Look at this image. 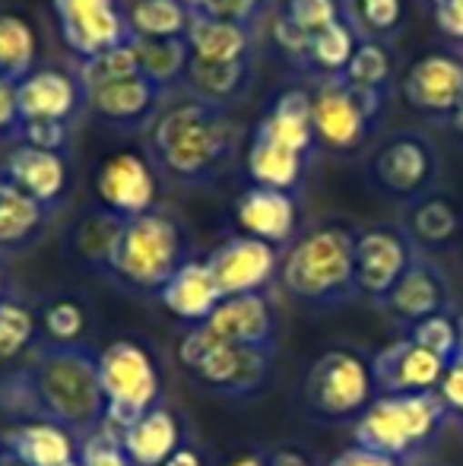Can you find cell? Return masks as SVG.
Masks as SVG:
<instances>
[{
	"label": "cell",
	"mask_w": 463,
	"mask_h": 466,
	"mask_svg": "<svg viewBox=\"0 0 463 466\" xmlns=\"http://www.w3.org/2000/svg\"><path fill=\"white\" fill-rule=\"evenodd\" d=\"M330 466H400L397 457H388V454H377V451L371 448H362V444H356V448L343 451L340 457H337Z\"/></svg>",
	"instance_id": "50"
},
{
	"label": "cell",
	"mask_w": 463,
	"mask_h": 466,
	"mask_svg": "<svg viewBox=\"0 0 463 466\" xmlns=\"http://www.w3.org/2000/svg\"><path fill=\"white\" fill-rule=\"evenodd\" d=\"M166 466H206V461H204V454H200L194 444H181L178 451H175L172 457H168V463Z\"/></svg>",
	"instance_id": "52"
},
{
	"label": "cell",
	"mask_w": 463,
	"mask_h": 466,
	"mask_svg": "<svg viewBox=\"0 0 463 466\" xmlns=\"http://www.w3.org/2000/svg\"><path fill=\"white\" fill-rule=\"evenodd\" d=\"M238 149V127L229 108L181 98L159 111L149 130V162L185 187L213 185Z\"/></svg>",
	"instance_id": "1"
},
{
	"label": "cell",
	"mask_w": 463,
	"mask_h": 466,
	"mask_svg": "<svg viewBox=\"0 0 463 466\" xmlns=\"http://www.w3.org/2000/svg\"><path fill=\"white\" fill-rule=\"evenodd\" d=\"M416 245L409 235L397 226H371L362 228L356 238V286L358 295L375 301H388L394 286L407 277L413 267Z\"/></svg>",
	"instance_id": "13"
},
{
	"label": "cell",
	"mask_w": 463,
	"mask_h": 466,
	"mask_svg": "<svg viewBox=\"0 0 463 466\" xmlns=\"http://www.w3.org/2000/svg\"><path fill=\"white\" fill-rule=\"evenodd\" d=\"M19 124H23V115H19V102H16V83L0 80V137L16 140Z\"/></svg>",
	"instance_id": "47"
},
{
	"label": "cell",
	"mask_w": 463,
	"mask_h": 466,
	"mask_svg": "<svg viewBox=\"0 0 463 466\" xmlns=\"http://www.w3.org/2000/svg\"><path fill=\"white\" fill-rule=\"evenodd\" d=\"M96 194H99L102 209L121 216V219L153 213L156 197H159L156 166L140 153L108 156L96 172Z\"/></svg>",
	"instance_id": "14"
},
{
	"label": "cell",
	"mask_w": 463,
	"mask_h": 466,
	"mask_svg": "<svg viewBox=\"0 0 463 466\" xmlns=\"http://www.w3.org/2000/svg\"><path fill=\"white\" fill-rule=\"evenodd\" d=\"M134 48L143 76L156 86L172 89L175 83H185L191 64V48L185 38H134Z\"/></svg>",
	"instance_id": "33"
},
{
	"label": "cell",
	"mask_w": 463,
	"mask_h": 466,
	"mask_svg": "<svg viewBox=\"0 0 463 466\" xmlns=\"http://www.w3.org/2000/svg\"><path fill=\"white\" fill-rule=\"evenodd\" d=\"M384 305L397 320L413 327L426 318H435V314H448V308H451V282H448L445 270L435 260L416 258L407 277L397 282Z\"/></svg>",
	"instance_id": "20"
},
{
	"label": "cell",
	"mask_w": 463,
	"mask_h": 466,
	"mask_svg": "<svg viewBox=\"0 0 463 466\" xmlns=\"http://www.w3.org/2000/svg\"><path fill=\"white\" fill-rule=\"evenodd\" d=\"M435 23L454 42H463V0H435Z\"/></svg>",
	"instance_id": "48"
},
{
	"label": "cell",
	"mask_w": 463,
	"mask_h": 466,
	"mask_svg": "<svg viewBox=\"0 0 463 466\" xmlns=\"http://www.w3.org/2000/svg\"><path fill=\"white\" fill-rule=\"evenodd\" d=\"M308 166H311L308 156L296 153V149L283 147L277 140H267L260 134H251V143H247V153H245V168L251 185L298 194Z\"/></svg>",
	"instance_id": "28"
},
{
	"label": "cell",
	"mask_w": 463,
	"mask_h": 466,
	"mask_svg": "<svg viewBox=\"0 0 463 466\" xmlns=\"http://www.w3.org/2000/svg\"><path fill=\"white\" fill-rule=\"evenodd\" d=\"M448 412L438 393H381L356 422V444L403 461L432 441Z\"/></svg>",
	"instance_id": "7"
},
{
	"label": "cell",
	"mask_w": 463,
	"mask_h": 466,
	"mask_svg": "<svg viewBox=\"0 0 463 466\" xmlns=\"http://www.w3.org/2000/svg\"><path fill=\"white\" fill-rule=\"evenodd\" d=\"M67 466H80V461H74V463H67Z\"/></svg>",
	"instance_id": "60"
},
{
	"label": "cell",
	"mask_w": 463,
	"mask_h": 466,
	"mask_svg": "<svg viewBox=\"0 0 463 466\" xmlns=\"http://www.w3.org/2000/svg\"><path fill=\"white\" fill-rule=\"evenodd\" d=\"M267 466H315V463H311V457L305 454V451L279 448V451H273V454L267 457Z\"/></svg>",
	"instance_id": "51"
},
{
	"label": "cell",
	"mask_w": 463,
	"mask_h": 466,
	"mask_svg": "<svg viewBox=\"0 0 463 466\" xmlns=\"http://www.w3.org/2000/svg\"><path fill=\"white\" fill-rule=\"evenodd\" d=\"M400 93L413 111L445 124L463 102V55L451 48L419 55L403 70Z\"/></svg>",
	"instance_id": "12"
},
{
	"label": "cell",
	"mask_w": 463,
	"mask_h": 466,
	"mask_svg": "<svg viewBox=\"0 0 463 466\" xmlns=\"http://www.w3.org/2000/svg\"><path fill=\"white\" fill-rule=\"evenodd\" d=\"M254 80V57L247 61H232V64H206L191 57L185 74L187 93L200 102L219 105V108H229L232 102L245 98Z\"/></svg>",
	"instance_id": "30"
},
{
	"label": "cell",
	"mask_w": 463,
	"mask_h": 466,
	"mask_svg": "<svg viewBox=\"0 0 463 466\" xmlns=\"http://www.w3.org/2000/svg\"><path fill=\"white\" fill-rule=\"evenodd\" d=\"M0 172H4V178L10 181L13 187L29 194L32 200H38L48 213H55V209L61 207L64 194H67V185H70L67 159H64L61 153L25 147V143H16V147L6 153Z\"/></svg>",
	"instance_id": "18"
},
{
	"label": "cell",
	"mask_w": 463,
	"mask_h": 466,
	"mask_svg": "<svg viewBox=\"0 0 463 466\" xmlns=\"http://www.w3.org/2000/svg\"><path fill=\"white\" fill-rule=\"evenodd\" d=\"M23 365L35 390L42 422L61 425L80 441L106 429L99 350L93 343H55L42 333Z\"/></svg>",
	"instance_id": "2"
},
{
	"label": "cell",
	"mask_w": 463,
	"mask_h": 466,
	"mask_svg": "<svg viewBox=\"0 0 463 466\" xmlns=\"http://www.w3.org/2000/svg\"><path fill=\"white\" fill-rule=\"evenodd\" d=\"M226 466H267V457L264 454H241L235 457V461H229Z\"/></svg>",
	"instance_id": "54"
},
{
	"label": "cell",
	"mask_w": 463,
	"mask_h": 466,
	"mask_svg": "<svg viewBox=\"0 0 463 466\" xmlns=\"http://www.w3.org/2000/svg\"><path fill=\"white\" fill-rule=\"evenodd\" d=\"M403 232L409 235L416 248L445 251V248L458 245L463 238V209L448 194L432 190V194L407 203Z\"/></svg>",
	"instance_id": "26"
},
{
	"label": "cell",
	"mask_w": 463,
	"mask_h": 466,
	"mask_svg": "<svg viewBox=\"0 0 463 466\" xmlns=\"http://www.w3.org/2000/svg\"><path fill=\"white\" fill-rule=\"evenodd\" d=\"M51 10L64 45L80 61L136 38L130 16L121 10V0H51Z\"/></svg>",
	"instance_id": "11"
},
{
	"label": "cell",
	"mask_w": 463,
	"mask_h": 466,
	"mask_svg": "<svg viewBox=\"0 0 463 466\" xmlns=\"http://www.w3.org/2000/svg\"><path fill=\"white\" fill-rule=\"evenodd\" d=\"M86 327H89L86 308L70 299L51 301L42 311V333L48 339H55V343H80Z\"/></svg>",
	"instance_id": "43"
},
{
	"label": "cell",
	"mask_w": 463,
	"mask_h": 466,
	"mask_svg": "<svg viewBox=\"0 0 463 466\" xmlns=\"http://www.w3.org/2000/svg\"><path fill=\"white\" fill-rule=\"evenodd\" d=\"M343 76L358 89L390 96V86H394V76H397V57H394V51H390V42L362 38V45L356 48V55H352Z\"/></svg>",
	"instance_id": "37"
},
{
	"label": "cell",
	"mask_w": 463,
	"mask_h": 466,
	"mask_svg": "<svg viewBox=\"0 0 463 466\" xmlns=\"http://www.w3.org/2000/svg\"><path fill=\"white\" fill-rule=\"evenodd\" d=\"M352 10L368 38L390 42L407 23V0H352Z\"/></svg>",
	"instance_id": "41"
},
{
	"label": "cell",
	"mask_w": 463,
	"mask_h": 466,
	"mask_svg": "<svg viewBox=\"0 0 463 466\" xmlns=\"http://www.w3.org/2000/svg\"><path fill=\"white\" fill-rule=\"evenodd\" d=\"M454 318H458V339H460V359H463V311H458Z\"/></svg>",
	"instance_id": "55"
},
{
	"label": "cell",
	"mask_w": 463,
	"mask_h": 466,
	"mask_svg": "<svg viewBox=\"0 0 463 466\" xmlns=\"http://www.w3.org/2000/svg\"><path fill=\"white\" fill-rule=\"evenodd\" d=\"M42 339V320L29 305L6 295L0 301V362H16L29 356Z\"/></svg>",
	"instance_id": "39"
},
{
	"label": "cell",
	"mask_w": 463,
	"mask_h": 466,
	"mask_svg": "<svg viewBox=\"0 0 463 466\" xmlns=\"http://www.w3.org/2000/svg\"><path fill=\"white\" fill-rule=\"evenodd\" d=\"M362 38H368V35H365L362 25H358L356 10H352V0H349L340 23H334L330 29H324L321 35L311 38V48H308V57H305L302 70H311L315 80L317 76L347 74L352 55H356V48L362 45Z\"/></svg>",
	"instance_id": "31"
},
{
	"label": "cell",
	"mask_w": 463,
	"mask_h": 466,
	"mask_svg": "<svg viewBox=\"0 0 463 466\" xmlns=\"http://www.w3.org/2000/svg\"><path fill=\"white\" fill-rule=\"evenodd\" d=\"M6 299V270H4V264H0V301Z\"/></svg>",
	"instance_id": "56"
},
{
	"label": "cell",
	"mask_w": 463,
	"mask_h": 466,
	"mask_svg": "<svg viewBox=\"0 0 463 466\" xmlns=\"http://www.w3.org/2000/svg\"><path fill=\"white\" fill-rule=\"evenodd\" d=\"M428 4H435V0H428Z\"/></svg>",
	"instance_id": "61"
},
{
	"label": "cell",
	"mask_w": 463,
	"mask_h": 466,
	"mask_svg": "<svg viewBox=\"0 0 463 466\" xmlns=\"http://www.w3.org/2000/svg\"><path fill=\"white\" fill-rule=\"evenodd\" d=\"M121 444L134 466H166L168 457L185 444V429H181L178 412L168 403L156 406L140 422L121 431Z\"/></svg>",
	"instance_id": "27"
},
{
	"label": "cell",
	"mask_w": 463,
	"mask_h": 466,
	"mask_svg": "<svg viewBox=\"0 0 463 466\" xmlns=\"http://www.w3.org/2000/svg\"><path fill=\"white\" fill-rule=\"evenodd\" d=\"M223 343L257 346V350H277V311L264 292L232 295L223 299L213 318L206 320Z\"/></svg>",
	"instance_id": "19"
},
{
	"label": "cell",
	"mask_w": 463,
	"mask_h": 466,
	"mask_svg": "<svg viewBox=\"0 0 463 466\" xmlns=\"http://www.w3.org/2000/svg\"><path fill=\"white\" fill-rule=\"evenodd\" d=\"M377 397L381 393H438V384L448 371V362L419 346L416 339L403 337L384 346L371 359Z\"/></svg>",
	"instance_id": "16"
},
{
	"label": "cell",
	"mask_w": 463,
	"mask_h": 466,
	"mask_svg": "<svg viewBox=\"0 0 463 466\" xmlns=\"http://www.w3.org/2000/svg\"><path fill=\"white\" fill-rule=\"evenodd\" d=\"M356 238L347 222H321L298 235L279 267L286 292L308 305H340L358 295Z\"/></svg>",
	"instance_id": "3"
},
{
	"label": "cell",
	"mask_w": 463,
	"mask_h": 466,
	"mask_svg": "<svg viewBox=\"0 0 463 466\" xmlns=\"http://www.w3.org/2000/svg\"><path fill=\"white\" fill-rule=\"evenodd\" d=\"M16 143L64 156V149L70 143V121H23L19 124Z\"/></svg>",
	"instance_id": "46"
},
{
	"label": "cell",
	"mask_w": 463,
	"mask_h": 466,
	"mask_svg": "<svg viewBox=\"0 0 463 466\" xmlns=\"http://www.w3.org/2000/svg\"><path fill=\"white\" fill-rule=\"evenodd\" d=\"M438 149L422 130H397L368 156V181L390 200L413 203L432 194L438 181Z\"/></svg>",
	"instance_id": "10"
},
{
	"label": "cell",
	"mask_w": 463,
	"mask_h": 466,
	"mask_svg": "<svg viewBox=\"0 0 463 466\" xmlns=\"http://www.w3.org/2000/svg\"><path fill=\"white\" fill-rule=\"evenodd\" d=\"M273 352L257 346L223 343L206 324L187 327L178 339V362L204 390L223 400H251L273 374Z\"/></svg>",
	"instance_id": "5"
},
{
	"label": "cell",
	"mask_w": 463,
	"mask_h": 466,
	"mask_svg": "<svg viewBox=\"0 0 463 466\" xmlns=\"http://www.w3.org/2000/svg\"><path fill=\"white\" fill-rule=\"evenodd\" d=\"M6 185H10V181H6V178H4V172H0V190H4Z\"/></svg>",
	"instance_id": "58"
},
{
	"label": "cell",
	"mask_w": 463,
	"mask_h": 466,
	"mask_svg": "<svg viewBox=\"0 0 463 466\" xmlns=\"http://www.w3.org/2000/svg\"><path fill=\"white\" fill-rule=\"evenodd\" d=\"M99 380L106 397V425L117 435L166 403L162 369L153 350L134 337H121L99 350Z\"/></svg>",
	"instance_id": "6"
},
{
	"label": "cell",
	"mask_w": 463,
	"mask_h": 466,
	"mask_svg": "<svg viewBox=\"0 0 463 466\" xmlns=\"http://www.w3.org/2000/svg\"><path fill=\"white\" fill-rule=\"evenodd\" d=\"M438 397L445 400L448 410L463 416V359L448 365L445 378H441V384H438Z\"/></svg>",
	"instance_id": "49"
},
{
	"label": "cell",
	"mask_w": 463,
	"mask_h": 466,
	"mask_svg": "<svg viewBox=\"0 0 463 466\" xmlns=\"http://www.w3.org/2000/svg\"><path fill=\"white\" fill-rule=\"evenodd\" d=\"M16 102L23 121H70L86 98H83V89L74 74H64L55 67H35L16 86Z\"/></svg>",
	"instance_id": "21"
},
{
	"label": "cell",
	"mask_w": 463,
	"mask_h": 466,
	"mask_svg": "<svg viewBox=\"0 0 463 466\" xmlns=\"http://www.w3.org/2000/svg\"><path fill=\"white\" fill-rule=\"evenodd\" d=\"M127 16L136 38H185L194 13L185 0H136Z\"/></svg>",
	"instance_id": "36"
},
{
	"label": "cell",
	"mask_w": 463,
	"mask_h": 466,
	"mask_svg": "<svg viewBox=\"0 0 463 466\" xmlns=\"http://www.w3.org/2000/svg\"><path fill=\"white\" fill-rule=\"evenodd\" d=\"M349 0H283L279 16L289 25H296L305 38L321 35L334 23H340Z\"/></svg>",
	"instance_id": "40"
},
{
	"label": "cell",
	"mask_w": 463,
	"mask_h": 466,
	"mask_svg": "<svg viewBox=\"0 0 463 466\" xmlns=\"http://www.w3.org/2000/svg\"><path fill=\"white\" fill-rule=\"evenodd\" d=\"M76 461H80V466H134L121 444V435L115 429H108V425L102 431H96V435L83 438Z\"/></svg>",
	"instance_id": "45"
},
{
	"label": "cell",
	"mask_w": 463,
	"mask_h": 466,
	"mask_svg": "<svg viewBox=\"0 0 463 466\" xmlns=\"http://www.w3.org/2000/svg\"><path fill=\"white\" fill-rule=\"evenodd\" d=\"M206 267L213 270L226 299H232V295L264 292L279 273L283 260H279V248L251 238V235H232L219 248H213Z\"/></svg>",
	"instance_id": "15"
},
{
	"label": "cell",
	"mask_w": 463,
	"mask_h": 466,
	"mask_svg": "<svg viewBox=\"0 0 463 466\" xmlns=\"http://www.w3.org/2000/svg\"><path fill=\"white\" fill-rule=\"evenodd\" d=\"M388 98L371 89L352 86L347 76H317L311 86L315 102V130L321 149L352 156L375 137L377 121L388 111Z\"/></svg>",
	"instance_id": "8"
},
{
	"label": "cell",
	"mask_w": 463,
	"mask_h": 466,
	"mask_svg": "<svg viewBox=\"0 0 463 466\" xmlns=\"http://www.w3.org/2000/svg\"><path fill=\"white\" fill-rule=\"evenodd\" d=\"M409 339H416L419 346H426L428 352H435L438 359H445L448 365L460 359V339H458V318L454 314H435L419 324L409 327Z\"/></svg>",
	"instance_id": "42"
},
{
	"label": "cell",
	"mask_w": 463,
	"mask_h": 466,
	"mask_svg": "<svg viewBox=\"0 0 463 466\" xmlns=\"http://www.w3.org/2000/svg\"><path fill=\"white\" fill-rule=\"evenodd\" d=\"M143 74L140 61H136V48L134 42L117 45V48H108L96 57H86V61L76 64V83L83 89V98L102 93V89L115 86L121 80H130V76Z\"/></svg>",
	"instance_id": "35"
},
{
	"label": "cell",
	"mask_w": 463,
	"mask_h": 466,
	"mask_svg": "<svg viewBox=\"0 0 463 466\" xmlns=\"http://www.w3.org/2000/svg\"><path fill=\"white\" fill-rule=\"evenodd\" d=\"M168 89L156 86L153 80H146L143 74L121 80L115 86L102 89V93L89 96L86 105L93 108L96 117L117 127H143V124L156 121L159 117V105L166 98Z\"/></svg>",
	"instance_id": "24"
},
{
	"label": "cell",
	"mask_w": 463,
	"mask_h": 466,
	"mask_svg": "<svg viewBox=\"0 0 463 466\" xmlns=\"http://www.w3.org/2000/svg\"><path fill=\"white\" fill-rule=\"evenodd\" d=\"M121 216L108 213V209H99V213H89L76 222L74 235H70V245H74L76 258L86 260L96 273L102 277L108 258H112V248L117 241V232H121Z\"/></svg>",
	"instance_id": "38"
},
{
	"label": "cell",
	"mask_w": 463,
	"mask_h": 466,
	"mask_svg": "<svg viewBox=\"0 0 463 466\" xmlns=\"http://www.w3.org/2000/svg\"><path fill=\"white\" fill-rule=\"evenodd\" d=\"M445 127H448V130H451V134H454V137H458V140L463 143V102H460V108H458V111H454V115H451V117H448V121H445Z\"/></svg>",
	"instance_id": "53"
},
{
	"label": "cell",
	"mask_w": 463,
	"mask_h": 466,
	"mask_svg": "<svg viewBox=\"0 0 463 466\" xmlns=\"http://www.w3.org/2000/svg\"><path fill=\"white\" fill-rule=\"evenodd\" d=\"M48 209L19 187L6 185L0 190V254L4 251H23L42 235Z\"/></svg>",
	"instance_id": "32"
},
{
	"label": "cell",
	"mask_w": 463,
	"mask_h": 466,
	"mask_svg": "<svg viewBox=\"0 0 463 466\" xmlns=\"http://www.w3.org/2000/svg\"><path fill=\"white\" fill-rule=\"evenodd\" d=\"M156 299L166 305V311L172 318L185 320L187 327L206 324L213 318V311L219 308V301L226 299L219 289L213 270L206 267V260H187L172 279L162 286V292Z\"/></svg>",
	"instance_id": "23"
},
{
	"label": "cell",
	"mask_w": 463,
	"mask_h": 466,
	"mask_svg": "<svg viewBox=\"0 0 463 466\" xmlns=\"http://www.w3.org/2000/svg\"><path fill=\"white\" fill-rule=\"evenodd\" d=\"M375 400L377 384L371 362L352 350H327L305 374V406L317 419L358 422Z\"/></svg>",
	"instance_id": "9"
},
{
	"label": "cell",
	"mask_w": 463,
	"mask_h": 466,
	"mask_svg": "<svg viewBox=\"0 0 463 466\" xmlns=\"http://www.w3.org/2000/svg\"><path fill=\"white\" fill-rule=\"evenodd\" d=\"M254 134L267 137V140H277V143H283V147L315 159L321 143H317V130H315L311 89H283V93L273 98L267 115L257 121Z\"/></svg>",
	"instance_id": "22"
},
{
	"label": "cell",
	"mask_w": 463,
	"mask_h": 466,
	"mask_svg": "<svg viewBox=\"0 0 463 466\" xmlns=\"http://www.w3.org/2000/svg\"><path fill=\"white\" fill-rule=\"evenodd\" d=\"M187 238L172 216L143 213L121 222L102 277L134 295H159L162 286L187 264Z\"/></svg>",
	"instance_id": "4"
},
{
	"label": "cell",
	"mask_w": 463,
	"mask_h": 466,
	"mask_svg": "<svg viewBox=\"0 0 463 466\" xmlns=\"http://www.w3.org/2000/svg\"><path fill=\"white\" fill-rule=\"evenodd\" d=\"M185 42L191 48V57L206 64H232L254 57V29L229 23V19L204 16V13L191 16Z\"/></svg>",
	"instance_id": "29"
},
{
	"label": "cell",
	"mask_w": 463,
	"mask_h": 466,
	"mask_svg": "<svg viewBox=\"0 0 463 466\" xmlns=\"http://www.w3.org/2000/svg\"><path fill=\"white\" fill-rule=\"evenodd\" d=\"M4 466H25L23 461H16V457H10V454H6V461H4Z\"/></svg>",
	"instance_id": "57"
},
{
	"label": "cell",
	"mask_w": 463,
	"mask_h": 466,
	"mask_svg": "<svg viewBox=\"0 0 463 466\" xmlns=\"http://www.w3.org/2000/svg\"><path fill=\"white\" fill-rule=\"evenodd\" d=\"M4 461H6V451H4V448H0V466H4Z\"/></svg>",
	"instance_id": "59"
},
{
	"label": "cell",
	"mask_w": 463,
	"mask_h": 466,
	"mask_svg": "<svg viewBox=\"0 0 463 466\" xmlns=\"http://www.w3.org/2000/svg\"><path fill=\"white\" fill-rule=\"evenodd\" d=\"M0 448L25 466H67L80 457V438L55 422H23L0 435Z\"/></svg>",
	"instance_id": "25"
},
{
	"label": "cell",
	"mask_w": 463,
	"mask_h": 466,
	"mask_svg": "<svg viewBox=\"0 0 463 466\" xmlns=\"http://www.w3.org/2000/svg\"><path fill=\"white\" fill-rule=\"evenodd\" d=\"M185 4L191 6V13H204V16L213 19H229V23L254 29V23L267 13L270 0H185Z\"/></svg>",
	"instance_id": "44"
},
{
	"label": "cell",
	"mask_w": 463,
	"mask_h": 466,
	"mask_svg": "<svg viewBox=\"0 0 463 466\" xmlns=\"http://www.w3.org/2000/svg\"><path fill=\"white\" fill-rule=\"evenodd\" d=\"M235 222H238L241 235H251L273 248L292 245L298 238V226H302L298 197L289 190L251 185L235 200Z\"/></svg>",
	"instance_id": "17"
},
{
	"label": "cell",
	"mask_w": 463,
	"mask_h": 466,
	"mask_svg": "<svg viewBox=\"0 0 463 466\" xmlns=\"http://www.w3.org/2000/svg\"><path fill=\"white\" fill-rule=\"evenodd\" d=\"M35 29L16 13H0V80L23 83L35 70Z\"/></svg>",
	"instance_id": "34"
}]
</instances>
